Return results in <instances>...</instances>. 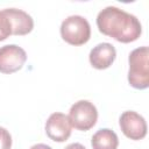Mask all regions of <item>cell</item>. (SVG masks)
<instances>
[{"label":"cell","instance_id":"obj_1","mask_svg":"<svg viewBox=\"0 0 149 149\" xmlns=\"http://www.w3.org/2000/svg\"><path fill=\"white\" fill-rule=\"evenodd\" d=\"M97 26L100 33L121 43L134 42L142 34L139 19L115 6H108L99 12Z\"/></svg>","mask_w":149,"mask_h":149},{"label":"cell","instance_id":"obj_2","mask_svg":"<svg viewBox=\"0 0 149 149\" xmlns=\"http://www.w3.org/2000/svg\"><path fill=\"white\" fill-rule=\"evenodd\" d=\"M129 71L128 81L130 86L137 90H144L149 86V50L148 47L134 49L128 57Z\"/></svg>","mask_w":149,"mask_h":149},{"label":"cell","instance_id":"obj_3","mask_svg":"<svg viewBox=\"0 0 149 149\" xmlns=\"http://www.w3.org/2000/svg\"><path fill=\"white\" fill-rule=\"evenodd\" d=\"M61 36L71 45H83L91 37L90 23L80 15L68 16L61 24Z\"/></svg>","mask_w":149,"mask_h":149},{"label":"cell","instance_id":"obj_4","mask_svg":"<svg viewBox=\"0 0 149 149\" xmlns=\"http://www.w3.org/2000/svg\"><path fill=\"white\" fill-rule=\"evenodd\" d=\"M69 120L73 128L86 132L91 129L98 120L97 107L88 100H79L71 106Z\"/></svg>","mask_w":149,"mask_h":149},{"label":"cell","instance_id":"obj_5","mask_svg":"<svg viewBox=\"0 0 149 149\" xmlns=\"http://www.w3.org/2000/svg\"><path fill=\"white\" fill-rule=\"evenodd\" d=\"M27 61L26 51L15 44H7L0 48V72L13 73L19 71Z\"/></svg>","mask_w":149,"mask_h":149},{"label":"cell","instance_id":"obj_6","mask_svg":"<svg viewBox=\"0 0 149 149\" xmlns=\"http://www.w3.org/2000/svg\"><path fill=\"white\" fill-rule=\"evenodd\" d=\"M121 132L130 140H142L147 135V122L142 115L134 111H126L119 119Z\"/></svg>","mask_w":149,"mask_h":149},{"label":"cell","instance_id":"obj_7","mask_svg":"<svg viewBox=\"0 0 149 149\" xmlns=\"http://www.w3.org/2000/svg\"><path fill=\"white\" fill-rule=\"evenodd\" d=\"M71 123L69 116L61 112L52 113L45 122V133L55 142H64L71 135Z\"/></svg>","mask_w":149,"mask_h":149},{"label":"cell","instance_id":"obj_8","mask_svg":"<svg viewBox=\"0 0 149 149\" xmlns=\"http://www.w3.org/2000/svg\"><path fill=\"white\" fill-rule=\"evenodd\" d=\"M116 57L115 48L107 42L99 43L90 51V63L94 69L104 70L109 68Z\"/></svg>","mask_w":149,"mask_h":149},{"label":"cell","instance_id":"obj_9","mask_svg":"<svg viewBox=\"0 0 149 149\" xmlns=\"http://www.w3.org/2000/svg\"><path fill=\"white\" fill-rule=\"evenodd\" d=\"M5 14L12 24V35H27L34 28L33 17L24 10L17 8H6Z\"/></svg>","mask_w":149,"mask_h":149},{"label":"cell","instance_id":"obj_10","mask_svg":"<svg viewBox=\"0 0 149 149\" xmlns=\"http://www.w3.org/2000/svg\"><path fill=\"white\" fill-rule=\"evenodd\" d=\"M91 146L93 149H116L119 146V139L112 129L102 128L93 134Z\"/></svg>","mask_w":149,"mask_h":149},{"label":"cell","instance_id":"obj_11","mask_svg":"<svg viewBox=\"0 0 149 149\" xmlns=\"http://www.w3.org/2000/svg\"><path fill=\"white\" fill-rule=\"evenodd\" d=\"M12 35V24L3 9L0 10V41L6 40Z\"/></svg>","mask_w":149,"mask_h":149},{"label":"cell","instance_id":"obj_12","mask_svg":"<svg viewBox=\"0 0 149 149\" xmlns=\"http://www.w3.org/2000/svg\"><path fill=\"white\" fill-rule=\"evenodd\" d=\"M10 147H12V136L6 128L0 127V149H10Z\"/></svg>","mask_w":149,"mask_h":149},{"label":"cell","instance_id":"obj_13","mask_svg":"<svg viewBox=\"0 0 149 149\" xmlns=\"http://www.w3.org/2000/svg\"><path fill=\"white\" fill-rule=\"evenodd\" d=\"M64 149H86V148L80 143H71V144L66 146Z\"/></svg>","mask_w":149,"mask_h":149},{"label":"cell","instance_id":"obj_14","mask_svg":"<svg viewBox=\"0 0 149 149\" xmlns=\"http://www.w3.org/2000/svg\"><path fill=\"white\" fill-rule=\"evenodd\" d=\"M30 149H51V147L44 143H37V144H34Z\"/></svg>","mask_w":149,"mask_h":149}]
</instances>
